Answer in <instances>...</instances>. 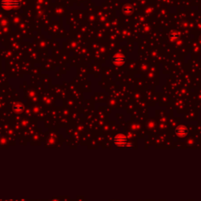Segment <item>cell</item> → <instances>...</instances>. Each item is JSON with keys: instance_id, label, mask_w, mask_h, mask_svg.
<instances>
[{"instance_id": "cell-1", "label": "cell", "mask_w": 201, "mask_h": 201, "mask_svg": "<svg viewBox=\"0 0 201 201\" xmlns=\"http://www.w3.org/2000/svg\"><path fill=\"white\" fill-rule=\"evenodd\" d=\"M0 6L3 9L9 10L12 8H17L21 6V3L18 0H2L0 2Z\"/></svg>"}, {"instance_id": "cell-2", "label": "cell", "mask_w": 201, "mask_h": 201, "mask_svg": "<svg viewBox=\"0 0 201 201\" xmlns=\"http://www.w3.org/2000/svg\"><path fill=\"white\" fill-rule=\"evenodd\" d=\"M127 61V58L124 55L121 54V53H115L112 57V62L113 65L116 66H123L125 64Z\"/></svg>"}, {"instance_id": "cell-3", "label": "cell", "mask_w": 201, "mask_h": 201, "mask_svg": "<svg viewBox=\"0 0 201 201\" xmlns=\"http://www.w3.org/2000/svg\"><path fill=\"white\" fill-rule=\"evenodd\" d=\"M114 143L115 145L120 146V147H128V142H127V137L123 135V134H117L113 139Z\"/></svg>"}, {"instance_id": "cell-4", "label": "cell", "mask_w": 201, "mask_h": 201, "mask_svg": "<svg viewBox=\"0 0 201 201\" xmlns=\"http://www.w3.org/2000/svg\"><path fill=\"white\" fill-rule=\"evenodd\" d=\"M175 134L179 137L185 136L188 134V129L185 126H178L175 129Z\"/></svg>"}, {"instance_id": "cell-5", "label": "cell", "mask_w": 201, "mask_h": 201, "mask_svg": "<svg viewBox=\"0 0 201 201\" xmlns=\"http://www.w3.org/2000/svg\"><path fill=\"white\" fill-rule=\"evenodd\" d=\"M123 12L125 14H131L134 12V8L130 5H126L123 7Z\"/></svg>"}, {"instance_id": "cell-6", "label": "cell", "mask_w": 201, "mask_h": 201, "mask_svg": "<svg viewBox=\"0 0 201 201\" xmlns=\"http://www.w3.org/2000/svg\"><path fill=\"white\" fill-rule=\"evenodd\" d=\"M13 109L16 112H21L23 109H24V105L21 103H16L14 104L13 106Z\"/></svg>"}, {"instance_id": "cell-7", "label": "cell", "mask_w": 201, "mask_h": 201, "mask_svg": "<svg viewBox=\"0 0 201 201\" xmlns=\"http://www.w3.org/2000/svg\"><path fill=\"white\" fill-rule=\"evenodd\" d=\"M178 38H179V33H177L176 32H174L170 35V39H171V41H172V42L177 40L178 39Z\"/></svg>"}, {"instance_id": "cell-8", "label": "cell", "mask_w": 201, "mask_h": 201, "mask_svg": "<svg viewBox=\"0 0 201 201\" xmlns=\"http://www.w3.org/2000/svg\"><path fill=\"white\" fill-rule=\"evenodd\" d=\"M7 24V22H6V21H2V22H0V25H6Z\"/></svg>"}, {"instance_id": "cell-9", "label": "cell", "mask_w": 201, "mask_h": 201, "mask_svg": "<svg viewBox=\"0 0 201 201\" xmlns=\"http://www.w3.org/2000/svg\"><path fill=\"white\" fill-rule=\"evenodd\" d=\"M199 41H200V43H201V36L199 37Z\"/></svg>"}]
</instances>
